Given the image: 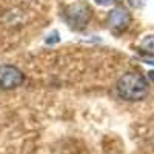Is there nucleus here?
I'll use <instances>...</instances> for the list:
<instances>
[{
    "mask_svg": "<svg viewBox=\"0 0 154 154\" xmlns=\"http://www.w3.org/2000/svg\"><path fill=\"white\" fill-rule=\"evenodd\" d=\"M117 94L126 102H139L148 94V82L139 72H125L117 82Z\"/></svg>",
    "mask_w": 154,
    "mask_h": 154,
    "instance_id": "1",
    "label": "nucleus"
},
{
    "mask_svg": "<svg viewBox=\"0 0 154 154\" xmlns=\"http://www.w3.org/2000/svg\"><path fill=\"white\" fill-rule=\"evenodd\" d=\"M91 16H93V11L89 8V5L85 2H75L69 5L65 11L66 23L72 29H83L88 25V22L91 20Z\"/></svg>",
    "mask_w": 154,
    "mask_h": 154,
    "instance_id": "2",
    "label": "nucleus"
},
{
    "mask_svg": "<svg viewBox=\"0 0 154 154\" xmlns=\"http://www.w3.org/2000/svg\"><path fill=\"white\" fill-rule=\"evenodd\" d=\"M25 80L23 72L12 65H0V91H11L22 86Z\"/></svg>",
    "mask_w": 154,
    "mask_h": 154,
    "instance_id": "3",
    "label": "nucleus"
},
{
    "mask_svg": "<svg viewBox=\"0 0 154 154\" xmlns=\"http://www.w3.org/2000/svg\"><path fill=\"white\" fill-rule=\"evenodd\" d=\"M131 23V14L125 6H116L114 9L109 11L108 14V25L109 28L116 32L125 31Z\"/></svg>",
    "mask_w": 154,
    "mask_h": 154,
    "instance_id": "4",
    "label": "nucleus"
},
{
    "mask_svg": "<svg viewBox=\"0 0 154 154\" xmlns=\"http://www.w3.org/2000/svg\"><path fill=\"white\" fill-rule=\"evenodd\" d=\"M142 49L149 54H154V35H148L142 42Z\"/></svg>",
    "mask_w": 154,
    "mask_h": 154,
    "instance_id": "5",
    "label": "nucleus"
},
{
    "mask_svg": "<svg viewBox=\"0 0 154 154\" xmlns=\"http://www.w3.org/2000/svg\"><path fill=\"white\" fill-rule=\"evenodd\" d=\"M96 2H97L99 5H109V3L114 2V0H96Z\"/></svg>",
    "mask_w": 154,
    "mask_h": 154,
    "instance_id": "6",
    "label": "nucleus"
}]
</instances>
